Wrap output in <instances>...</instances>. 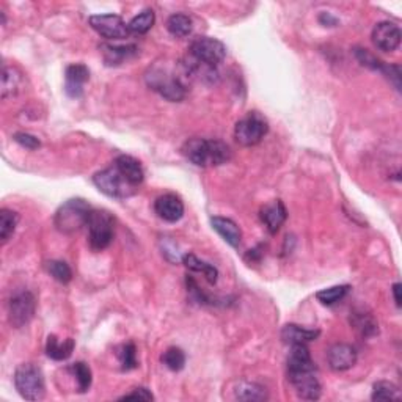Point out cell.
Wrapping results in <instances>:
<instances>
[{"label":"cell","instance_id":"cell-1","mask_svg":"<svg viewBox=\"0 0 402 402\" xmlns=\"http://www.w3.org/2000/svg\"><path fill=\"white\" fill-rule=\"evenodd\" d=\"M183 154L196 167H220L231 159V148L214 139H190L183 146Z\"/></svg>","mask_w":402,"mask_h":402},{"label":"cell","instance_id":"cell-2","mask_svg":"<svg viewBox=\"0 0 402 402\" xmlns=\"http://www.w3.org/2000/svg\"><path fill=\"white\" fill-rule=\"evenodd\" d=\"M146 84L151 90L159 93L170 102H179L185 98L187 88L183 84L181 77H178L175 72H171L169 68L153 66L146 74Z\"/></svg>","mask_w":402,"mask_h":402},{"label":"cell","instance_id":"cell-3","mask_svg":"<svg viewBox=\"0 0 402 402\" xmlns=\"http://www.w3.org/2000/svg\"><path fill=\"white\" fill-rule=\"evenodd\" d=\"M93 209L82 198H72L61 205L55 214L54 224L57 230L63 234H72L79 231L82 226H86V222Z\"/></svg>","mask_w":402,"mask_h":402},{"label":"cell","instance_id":"cell-4","mask_svg":"<svg viewBox=\"0 0 402 402\" xmlns=\"http://www.w3.org/2000/svg\"><path fill=\"white\" fill-rule=\"evenodd\" d=\"M15 387L26 401H41L46 394L42 371L33 363H22L15 371Z\"/></svg>","mask_w":402,"mask_h":402},{"label":"cell","instance_id":"cell-5","mask_svg":"<svg viewBox=\"0 0 402 402\" xmlns=\"http://www.w3.org/2000/svg\"><path fill=\"white\" fill-rule=\"evenodd\" d=\"M93 183L104 195L115 198V200H125V198L132 196L139 189L116 169L115 164L110 165L106 170L98 171L93 176Z\"/></svg>","mask_w":402,"mask_h":402},{"label":"cell","instance_id":"cell-6","mask_svg":"<svg viewBox=\"0 0 402 402\" xmlns=\"http://www.w3.org/2000/svg\"><path fill=\"white\" fill-rule=\"evenodd\" d=\"M288 379L300 399L318 401L320 394H323V387H320L318 377L316 363L305 364V366H289Z\"/></svg>","mask_w":402,"mask_h":402},{"label":"cell","instance_id":"cell-7","mask_svg":"<svg viewBox=\"0 0 402 402\" xmlns=\"http://www.w3.org/2000/svg\"><path fill=\"white\" fill-rule=\"evenodd\" d=\"M86 226H88V244L91 250L102 252L112 244L115 236V220L107 211L93 209Z\"/></svg>","mask_w":402,"mask_h":402},{"label":"cell","instance_id":"cell-8","mask_svg":"<svg viewBox=\"0 0 402 402\" xmlns=\"http://www.w3.org/2000/svg\"><path fill=\"white\" fill-rule=\"evenodd\" d=\"M269 132V123L261 114L249 112L234 126V139L242 146H255Z\"/></svg>","mask_w":402,"mask_h":402},{"label":"cell","instance_id":"cell-9","mask_svg":"<svg viewBox=\"0 0 402 402\" xmlns=\"http://www.w3.org/2000/svg\"><path fill=\"white\" fill-rule=\"evenodd\" d=\"M190 57L200 63L215 68L226 57V47L222 41L211 36H198L189 46Z\"/></svg>","mask_w":402,"mask_h":402},{"label":"cell","instance_id":"cell-10","mask_svg":"<svg viewBox=\"0 0 402 402\" xmlns=\"http://www.w3.org/2000/svg\"><path fill=\"white\" fill-rule=\"evenodd\" d=\"M36 313V299L35 295L27 289L17 291L8 302V320L15 329H22L30 320L33 319Z\"/></svg>","mask_w":402,"mask_h":402},{"label":"cell","instance_id":"cell-11","mask_svg":"<svg viewBox=\"0 0 402 402\" xmlns=\"http://www.w3.org/2000/svg\"><path fill=\"white\" fill-rule=\"evenodd\" d=\"M93 30L110 41H120L129 36L127 24L118 15H93L88 17Z\"/></svg>","mask_w":402,"mask_h":402},{"label":"cell","instance_id":"cell-12","mask_svg":"<svg viewBox=\"0 0 402 402\" xmlns=\"http://www.w3.org/2000/svg\"><path fill=\"white\" fill-rule=\"evenodd\" d=\"M401 29L394 22L382 21L376 24L371 33L373 45L382 52H393L401 45Z\"/></svg>","mask_w":402,"mask_h":402},{"label":"cell","instance_id":"cell-13","mask_svg":"<svg viewBox=\"0 0 402 402\" xmlns=\"http://www.w3.org/2000/svg\"><path fill=\"white\" fill-rule=\"evenodd\" d=\"M355 59L360 61L364 68H369L373 71H379L383 76H387L392 80L393 85L396 86V90H401V66L399 65H387L385 61H382L376 57V55L371 54L368 49L363 47H355Z\"/></svg>","mask_w":402,"mask_h":402},{"label":"cell","instance_id":"cell-14","mask_svg":"<svg viewBox=\"0 0 402 402\" xmlns=\"http://www.w3.org/2000/svg\"><path fill=\"white\" fill-rule=\"evenodd\" d=\"M327 362H329V366L333 371L343 373V371H348L352 366H355L357 350L355 348H352L350 344L337 343L330 346V349L327 350Z\"/></svg>","mask_w":402,"mask_h":402},{"label":"cell","instance_id":"cell-15","mask_svg":"<svg viewBox=\"0 0 402 402\" xmlns=\"http://www.w3.org/2000/svg\"><path fill=\"white\" fill-rule=\"evenodd\" d=\"M154 212L162 220L169 222V224H176L184 215V203L181 198L175 194L160 195L157 200L154 201Z\"/></svg>","mask_w":402,"mask_h":402},{"label":"cell","instance_id":"cell-16","mask_svg":"<svg viewBox=\"0 0 402 402\" xmlns=\"http://www.w3.org/2000/svg\"><path fill=\"white\" fill-rule=\"evenodd\" d=\"M90 80L88 68L82 63H74L65 71V91L70 98H80L84 95V86Z\"/></svg>","mask_w":402,"mask_h":402},{"label":"cell","instance_id":"cell-17","mask_svg":"<svg viewBox=\"0 0 402 402\" xmlns=\"http://www.w3.org/2000/svg\"><path fill=\"white\" fill-rule=\"evenodd\" d=\"M259 217H261L263 224L268 228L269 233L275 234L283 226L284 222H286L288 211L280 200H274L261 209Z\"/></svg>","mask_w":402,"mask_h":402},{"label":"cell","instance_id":"cell-18","mask_svg":"<svg viewBox=\"0 0 402 402\" xmlns=\"http://www.w3.org/2000/svg\"><path fill=\"white\" fill-rule=\"evenodd\" d=\"M211 225L215 231L219 233V236L225 240V242L230 244L234 249H238L240 245V240H242V231H240L239 225L236 222L226 217H220V215H215L211 219Z\"/></svg>","mask_w":402,"mask_h":402},{"label":"cell","instance_id":"cell-19","mask_svg":"<svg viewBox=\"0 0 402 402\" xmlns=\"http://www.w3.org/2000/svg\"><path fill=\"white\" fill-rule=\"evenodd\" d=\"M320 335V330H310L297 324H286L281 330V339L284 344H308L316 341Z\"/></svg>","mask_w":402,"mask_h":402},{"label":"cell","instance_id":"cell-20","mask_svg":"<svg viewBox=\"0 0 402 402\" xmlns=\"http://www.w3.org/2000/svg\"><path fill=\"white\" fill-rule=\"evenodd\" d=\"M114 164L116 165V169H118L123 175H125L129 181L135 185V187H139V185L144 183L145 170L135 157L121 154V156H118L114 160Z\"/></svg>","mask_w":402,"mask_h":402},{"label":"cell","instance_id":"cell-21","mask_svg":"<svg viewBox=\"0 0 402 402\" xmlns=\"http://www.w3.org/2000/svg\"><path fill=\"white\" fill-rule=\"evenodd\" d=\"M74 348V339L68 338V339H59L55 335H49L47 337V343H46V354L49 358H52L55 362H65L72 355Z\"/></svg>","mask_w":402,"mask_h":402},{"label":"cell","instance_id":"cell-22","mask_svg":"<svg viewBox=\"0 0 402 402\" xmlns=\"http://www.w3.org/2000/svg\"><path fill=\"white\" fill-rule=\"evenodd\" d=\"M234 398L244 402H258L268 401L269 393L265 387L259 385L256 382H239L234 388Z\"/></svg>","mask_w":402,"mask_h":402},{"label":"cell","instance_id":"cell-23","mask_svg":"<svg viewBox=\"0 0 402 402\" xmlns=\"http://www.w3.org/2000/svg\"><path fill=\"white\" fill-rule=\"evenodd\" d=\"M350 324L363 338H373L379 333V324L371 313L354 311L350 313Z\"/></svg>","mask_w":402,"mask_h":402},{"label":"cell","instance_id":"cell-24","mask_svg":"<svg viewBox=\"0 0 402 402\" xmlns=\"http://www.w3.org/2000/svg\"><path fill=\"white\" fill-rule=\"evenodd\" d=\"M104 61L109 66L121 65L125 60H129L137 54V46L127 45V46H115V45H102Z\"/></svg>","mask_w":402,"mask_h":402},{"label":"cell","instance_id":"cell-25","mask_svg":"<svg viewBox=\"0 0 402 402\" xmlns=\"http://www.w3.org/2000/svg\"><path fill=\"white\" fill-rule=\"evenodd\" d=\"M24 79L22 74L13 66H3L2 74V99H8L16 96L22 90Z\"/></svg>","mask_w":402,"mask_h":402},{"label":"cell","instance_id":"cell-26","mask_svg":"<svg viewBox=\"0 0 402 402\" xmlns=\"http://www.w3.org/2000/svg\"><path fill=\"white\" fill-rule=\"evenodd\" d=\"M181 261L189 270L198 272V274L205 275L206 280L211 284L217 283L219 270H217V268H215V265L201 261V259H198L195 255H192V253H185V255L181 258Z\"/></svg>","mask_w":402,"mask_h":402},{"label":"cell","instance_id":"cell-27","mask_svg":"<svg viewBox=\"0 0 402 402\" xmlns=\"http://www.w3.org/2000/svg\"><path fill=\"white\" fill-rule=\"evenodd\" d=\"M167 30L176 38H187L194 30V22L187 15L175 13L167 20Z\"/></svg>","mask_w":402,"mask_h":402},{"label":"cell","instance_id":"cell-28","mask_svg":"<svg viewBox=\"0 0 402 402\" xmlns=\"http://www.w3.org/2000/svg\"><path fill=\"white\" fill-rule=\"evenodd\" d=\"M154 21H156V15L151 8H146L139 13L137 16H134L131 22L127 24L129 33H135V35H145L151 30L154 26Z\"/></svg>","mask_w":402,"mask_h":402},{"label":"cell","instance_id":"cell-29","mask_svg":"<svg viewBox=\"0 0 402 402\" xmlns=\"http://www.w3.org/2000/svg\"><path fill=\"white\" fill-rule=\"evenodd\" d=\"M17 224H20V214L11 211V209L0 211V239H2V244H7L10 238L13 236Z\"/></svg>","mask_w":402,"mask_h":402},{"label":"cell","instance_id":"cell-30","mask_svg":"<svg viewBox=\"0 0 402 402\" xmlns=\"http://www.w3.org/2000/svg\"><path fill=\"white\" fill-rule=\"evenodd\" d=\"M349 291H350L349 284H338V286H332V288L319 291V293L316 294V299L323 305L332 307L338 304V302H341L344 297L349 294Z\"/></svg>","mask_w":402,"mask_h":402},{"label":"cell","instance_id":"cell-31","mask_svg":"<svg viewBox=\"0 0 402 402\" xmlns=\"http://www.w3.org/2000/svg\"><path fill=\"white\" fill-rule=\"evenodd\" d=\"M401 398V389L396 387L394 383L387 380L374 383L373 394H371V399L373 401H399Z\"/></svg>","mask_w":402,"mask_h":402},{"label":"cell","instance_id":"cell-32","mask_svg":"<svg viewBox=\"0 0 402 402\" xmlns=\"http://www.w3.org/2000/svg\"><path fill=\"white\" fill-rule=\"evenodd\" d=\"M71 373L76 377V382H77V392L79 393H85L88 392L90 387H91V382H93V374H91V369L86 363L84 362H77L74 363L71 366Z\"/></svg>","mask_w":402,"mask_h":402},{"label":"cell","instance_id":"cell-33","mask_svg":"<svg viewBox=\"0 0 402 402\" xmlns=\"http://www.w3.org/2000/svg\"><path fill=\"white\" fill-rule=\"evenodd\" d=\"M46 268L55 281H59L61 284H66L72 280V270L65 261H60V259H52V261H49L46 264Z\"/></svg>","mask_w":402,"mask_h":402},{"label":"cell","instance_id":"cell-34","mask_svg":"<svg viewBox=\"0 0 402 402\" xmlns=\"http://www.w3.org/2000/svg\"><path fill=\"white\" fill-rule=\"evenodd\" d=\"M118 358L121 363L123 371H131L139 366L137 362V349H135L134 343H126L123 344L118 349Z\"/></svg>","mask_w":402,"mask_h":402},{"label":"cell","instance_id":"cell-35","mask_svg":"<svg viewBox=\"0 0 402 402\" xmlns=\"http://www.w3.org/2000/svg\"><path fill=\"white\" fill-rule=\"evenodd\" d=\"M162 363L170 371H175V373H178V371L184 369L185 366V354L183 352V349H179V348H169L164 352Z\"/></svg>","mask_w":402,"mask_h":402},{"label":"cell","instance_id":"cell-36","mask_svg":"<svg viewBox=\"0 0 402 402\" xmlns=\"http://www.w3.org/2000/svg\"><path fill=\"white\" fill-rule=\"evenodd\" d=\"M13 140L16 144H20L22 148H27L30 151H35L38 150L41 146V141L38 137H35V135L29 134V132H16L13 135Z\"/></svg>","mask_w":402,"mask_h":402},{"label":"cell","instance_id":"cell-37","mask_svg":"<svg viewBox=\"0 0 402 402\" xmlns=\"http://www.w3.org/2000/svg\"><path fill=\"white\" fill-rule=\"evenodd\" d=\"M131 399H134V401H146L148 402V401H153L154 396L148 388L140 387V388L132 389L131 393H127V394L121 396V398H120V401H131Z\"/></svg>","mask_w":402,"mask_h":402},{"label":"cell","instance_id":"cell-38","mask_svg":"<svg viewBox=\"0 0 402 402\" xmlns=\"http://www.w3.org/2000/svg\"><path fill=\"white\" fill-rule=\"evenodd\" d=\"M319 22L325 27H337L338 26V20L335 16H332L330 13H320Z\"/></svg>","mask_w":402,"mask_h":402},{"label":"cell","instance_id":"cell-39","mask_svg":"<svg viewBox=\"0 0 402 402\" xmlns=\"http://www.w3.org/2000/svg\"><path fill=\"white\" fill-rule=\"evenodd\" d=\"M393 297H394L396 307L401 308V305H402V299H401V283H394V284H393Z\"/></svg>","mask_w":402,"mask_h":402}]
</instances>
